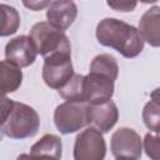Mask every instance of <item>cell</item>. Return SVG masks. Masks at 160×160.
Masks as SVG:
<instances>
[{
    "label": "cell",
    "instance_id": "obj_6",
    "mask_svg": "<svg viewBox=\"0 0 160 160\" xmlns=\"http://www.w3.org/2000/svg\"><path fill=\"white\" fill-rule=\"evenodd\" d=\"M106 155V144L102 132L90 126L78 134L74 144L75 160H102Z\"/></svg>",
    "mask_w": 160,
    "mask_h": 160
},
{
    "label": "cell",
    "instance_id": "obj_3",
    "mask_svg": "<svg viewBox=\"0 0 160 160\" xmlns=\"http://www.w3.org/2000/svg\"><path fill=\"white\" fill-rule=\"evenodd\" d=\"M38 50L44 58L54 52H71V45L64 30H60L48 21L36 22L29 35Z\"/></svg>",
    "mask_w": 160,
    "mask_h": 160
},
{
    "label": "cell",
    "instance_id": "obj_11",
    "mask_svg": "<svg viewBox=\"0 0 160 160\" xmlns=\"http://www.w3.org/2000/svg\"><path fill=\"white\" fill-rule=\"evenodd\" d=\"M78 16V8L71 0H54L46 10L48 22L60 30H66L75 21Z\"/></svg>",
    "mask_w": 160,
    "mask_h": 160
},
{
    "label": "cell",
    "instance_id": "obj_18",
    "mask_svg": "<svg viewBox=\"0 0 160 160\" xmlns=\"http://www.w3.org/2000/svg\"><path fill=\"white\" fill-rule=\"evenodd\" d=\"M82 82L84 75L74 72V75L60 89H58V91L65 100L82 101Z\"/></svg>",
    "mask_w": 160,
    "mask_h": 160
},
{
    "label": "cell",
    "instance_id": "obj_9",
    "mask_svg": "<svg viewBox=\"0 0 160 160\" xmlns=\"http://www.w3.org/2000/svg\"><path fill=\"white\" fill-rule=\"evenodd\" d=\"M114 82L115 80L106 75L89 71L88 75H84L82 101L99 102L111 99V96L114 95Z\"/></svg>",
    "mask_w": 160,
    "mask_h": 160
},
{
    "label": "cell",
    "instance_id": "obj_4",
    "mask_svg": "<svg viewBox=\"0 0 160 160\" xmlns=\"http://www.w3.org/2000/svg\"><path fill=\"white\" fill-rule=\"evenodd\" d=\"M54 122L61 134H72L88 125V102L66 100L56 106Z\"/></svg>",
    "mask_w": 160,
    "mask_h": 160
},
{
    "label": "cell",
    "instance_id": "obj_20",
    "mask_svg": "<svg viewBox=\"0 0 160 160\" xmlns=\"http://www.w3.org/2000/svg\"><path fill=\"white\" fill-rule=\"evenodd\" d=\"M109 8L120 12H130L136 8L138 0H106Z\"/></svg>",
    "mask_w": 160,
    "mask_h": 160
},
{
    "label": "cell",
    "instance_id": "obj_19",
    "mask_svg": "<svg viewBox=\"0 0 160 160\" xmlns=\"http://www.w3.org/2000/svg\"><path fill=\"white\" fill-rule=\"evenodd\" d=\"M144 149L149 158L154 160H159L160 158V145H159V136L158 134L148 132L144 139Z\"/></svg>",
    "mask_w": 160,
    "mask_h": 160
},
{
    "label": "cell",
    "instance_id": "obj_13",
    "mask_svg": "<svg viewBox=\"0 0 160 160\" xmlns=\"http://www.w3.org/2000/svg\"><path fill=\"white\" fill-rule=\"evenodd\" d=\"M21 82V69L8 60H0V96L16 91Z\"/></svg>",
    "mask_w": 160,
    "mask_h": 160
},
{
    "label": "cell",
    "instance_id": "obj_22",
    "mask_svg": "<svg viewBox=\"0 0 160 160\" xmlns=\"http://www.w3.org/2000/svg\"><path fill=\"white\" fill-rule=\"evenodd\" d=\"M138 1H141V2H144V4H155V2H158L159 0H138Z\"/></svg>",
    "mask_w": 160,
    "mask_h": 160
},
{
    "label": "cell",
    "instance_id": "obj_17",
    "mask_svg": "<svg viewBox=\"0 0 160 160\" xmlns=\"http://www.w3.org/2000/svg\"><path fill=\"white\" fill-rule=\"evenodd\" d=\"M142 120L146 128L155 134H159L160 130V106H159V96L158 89L152 92L151 100L144 106L142 110Z\"/></svg>",
    "mask_w": 160,
    "mask_h": 160
},
{
    "label": "cell",
    "instance_id": "obj_10",
    "mask_svg": "<svg viewBox=\"0 0 160 160\" xmlns=\"http://www.w3.org/2000/svg\"><path fill=\"white\" fill-rule=\"evenodd\" d=\"M38 50L28 35H19L11 39L5 46V58L11 64L21 68H28L36 60Z\"/></svg>",
    "mask_w": 160,
    "mask_h": 160
},
{
    "label": "cell",
    "instance_id": "obj_21",
    "mask_svg": "<svg viewBox=\"0 0 160 160\" xmlns=\"http://www.w3.org/2000/svg\"><path fill=\"white\" fill-rule=\"evenodd\" d=\"M24 6L32 10V11H40V10H44L46 9L51 0H21Z\"/></svg>",
    "mask_w": 160,
    "mask_h": 160
},
{
    "label": "cell",
    "instance_id": "obj_8",
    "mask_svg": "<svg viewBox=\"0 0 160 160\" xmlns=\"http://www.w3.org/2000/svg\"><path fill=\"white\" fill-rule=\"evenodd\" d=\"M119 110L116 104L109 99L99 102H88V125L101 132H109L118 122Z\"/></svg>",
    "mask_w": 160,
    "mask_h": 160
},
{
    "label": "cell",
    "instance_id": "obj_16",
    "mask_svg": "<svg viewBox=\"0 0 160 160\" xmlns=\"http://www.w3.org/2000/svg\"><path fill=\"white\" fill-rule=\"evenodd\" d=\"M89 71L100 72L102 75H106V76L111 78L112 80H116L118 75H119V65H118L116 59L112 55H110V54H99L92 59Z\"/></svg>",
    "mask_w": 160,
    "mask_h": 160
},
{
    "label": "cell",
    "instance_id": "obj_7",
    "mask_svg": "<svg viewBox=\"0 0 160 160\" xmlns=\"http://www.w3.org/2000/svg\"><path fill=\"white\" fill-rule=\"evenodd\" d=\"M110 149L115 159H139L142 152V142L134 129L120 128L111 136Z\"/></svg>",
    "mask_w": 160,
    "mask_h": 160
},
{
    "label": "cell",
    "instance_id": "obj_1",
    "mask_svg": "<svg viewBox=\"0 0 160 160\" xmlns=\"http://www.w3.org/2000/svg\"><path fill=\"white\" fill-rule=\"evenodd\" d=\"M98 41L120 52L124 58H136L144 50V40L138 29L125 21L105 18L96 26Z\"/></svg>",
    "mask_w": 160,
    "mask_h": 160
},
{
    "label": "cell",
    "instance_id": "obj_14",
    "mask_svg": "<svg viewBox=\"0 0 160 160\" xmlns=\"http://www.w3.org/2000/svg\"><path fill=\"white\" fill-rule=\"evenodd\" d=\"M61 152H62L61 139L54 134H45L31 146L29 156L31 158L48 156V158L60 159Z\"/></svg>",
    "mask_w": 160,
    "mask_h": 160
},
{
    "label": "cell",
    "instance_id": "obj_2",
    "mask_svg": "<svg viewBox=\"0 0 160 160\" xmlns=\"http://www.w3.org/2000/svg\"><path fill=\"white\" fill-rule=\"evenodd\" d=\"M40 118L30 105L12 101V105L0 125V132L10 139H26L36 135Z\"/></svg>",
    "mask_w": 160,
    "mask_h": 160
},
{
    "label": "cell",
    "instance_id": "obj_15",
    "mask_svg": "<svg viewBox=\"0 0 160 160\" xmlns=\"http://www.w3.org/2000/svg\"><path fill=\"white\" fill-rule=\"evenodd\" d=\"M20 15L14 6L0 4V36H9L18 31Z\"/></svg>",
    "mask_w": 160,
    "mask_h": 160
},
{
    "label": "cell",
    "instance_id": "obj_12",
    "mask_svg": "<svg viewBox=\"0 0 160 160\" xmlns=\"http://www.w3.org/2000/svg\"><path fill=\"white\" fill-rule=\"evenodd\" d=\"M139 34L149 45L158 48L160 45V8L152 6L146 10L139 20Z\"/></svg>",
    "mask_w": 160,
    "mask_h": 160
},
{
    "label": "cell",
    "instance_id": "obj_5",
    "mask_svg": "<svg viewBox=\"0 0 160 160\" xmlns=\"http://www.w3.org/2000/svg\"><path fill=\"white\" fill-rule=\"evenodd\" d=\"M74 75L71 52H54L44 58L42 80L51 89H60Z\"/></svg>",
    "mask_w": 160,
    "mask_h": 160
}]
</instances>
